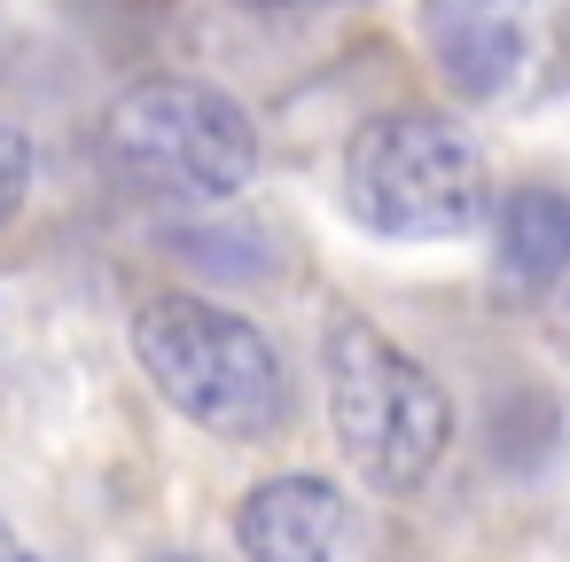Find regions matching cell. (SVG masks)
I'll list each match as a JSON object with an SVG mask.
<instances>
[{
	"instance_id": "6",
	"label": "cell",
	"mask_w": 570,
	"mask_h": 562,
	"mask_svg": "<svg viewBox=\"0 0 570 562\" xmlns=\"http://www.w3.org/2000/svg\"><path fill=\"white\" fill-rule=\"evenodd\" d=\"M235 546L250 562H336L344 546V500L328 476H266L235 507Z\"/></svg>"
},
{
	"instance_id": "2",
	"label": "cell",
	"mask_w": 570,
	"mask_h": 562,
	"mask_svg": "<svg viewBox=\"0 0 570 562\" xmlns=\"http://www.w3.org/2000/svg\"><path fill=\"white\" fill-rule=\"evenodd\" d=\"M484 149L445 110H383L344 141V211L383 243H453L484 219Z\"/></svg>"
},
{
	"instance_id": "9",
	"label": "cell",
	"mask_w": 570,
	"mask_h": 562,
	"mask_svg": "<svg viewBox=\"0 0 570 562\" xmlns=\"http://www.w3.org/2000/svg\"><path fill=\"white\" fill-rule=\"evenodd\" d=\"M0 562H48V554H24V546H0Z\"/></svg>"
},
{
	"instance_id": "3",
	"label": "cell",
	"mask_w": 570,
	"mask_h": 562,
	"mask_svg": "<svg viewBox=\"0 0 570 562\" xmlns=\"http://www.w3.org/2000/svg\"><path fill=\"white\" fill-rule=\"evenodd\" d=\"M102 149L126 188L157 204H227L258 172L250 110L212 79H141L110 102Z\"/></svg>"
},
{
	"instance_id": "1",
	"label": "cell",
	"mask_w": 570,
	"mask_h": 562,
	"mask_svg": "<svg viewBox=\"0 0 570 562\" xmlns=\"http://www.w3.org/2000/svg\"><path fill=\"white\" fill-rule=\"evenodd\" d=\"M134 352L165 406H180L212 437L258 445L289 422V367L274 336L212 297H149L134 313Z\"/></svg>"
},
{
	"instance_id": "12",
	"label": "cell",
	"mask_w": 570,
	"mask_h": 562,
	"mask_svg": "<svg viewBox=\"0 0 570 562\" xmlns=\"http://www.w3.org/2000/svg\"><path fill=\"white\" fill-rule=\"evenodd\" d=\"M562 305H570V289H562Z\"/></svg>"
},
{
	"instance_id": "5",
	"label": "cell",
	"mask_w": 570,
	"mask_h": 562,
	"mask_svg": "<svg viewBox=\"0 0 570 562\" xmlns=\"http://www.w3.org/2000/svg\"><path fill=\"white\" fill-rule=\"evenodd\" d=\"M422 40L461 102L523 110L570 87V0H430Z\"/></svg>"
},
{
	"instance_id": "8",
	"label": "cell",
	"mask_w": 570,
	"mask_h": 562,
	"mask_svg": "<svg viewBox=\"0 0 570 562\" xmlns=\"http://www.w3.org/2000/svg\"><path fill=\"white\" fill-rule=\"evenodd\" d=\"M24 196H32V141H24V126L0 118V227L24 211Z\"/></svg>"
},
{
	"instance_id": "4",
	"label": "cell",
	"mask_w": 570,
	"mask_h": 562,
	"mask_svg": "<svg viewBox=\"0 0 570 562\" xmlns=\"http://www.w3.org/2000/svg\"><path fill=\"white\" fill-rule=\"evenodd\" d=\"M328 414H336L344 461L375 492H414L453 437V406L438 375L360 313H336L328 328Z\"/></svg>"
},
{
	"instance_id": "11",
	"label": "cell",
	"mask_w": 570,
	"mask_h": 562,
	"mask_svg": "<svg viewBox=\"0 0 570 562\" xmlns=\"http://www.w3.org/2000/svg\"><path fill=\"white\" fill-rule=\"evenodd\" d=\"M157 562H196V554H157Z\"/></svg>"
},
{
	"instance_id": "7",
	"label": "cell",
	"mask_w": 570,
	"mask_h": 562,
	"mask_svg": "<svg viewBox=\"0 0 570 562\" xmlns=\"http://www.w3.org/2000/svg\"><path fill=\"white\" fill-rule=\"evenodd\" d=\"M500 289H547L570 274V196L562 188H515L500 204Z\"/></svg>"
},
{
	"instance_id": "10",
	"label": "cell",
	"mask_w": 570,
	"mask_h": 562,
	"mask_svg": "<svg viewBox=\"0 0 570 562\" xmlns=\"http://www.w3.org/2000/svg\"><path fill=\"white\" fill-rule=\"evenodd\" d=\"M250 9H313V0H250Z\"/></svg>"
}]
</instances>
